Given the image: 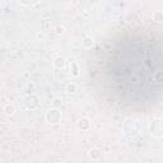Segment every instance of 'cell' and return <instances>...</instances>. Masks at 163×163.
<instances>
[{"instance_id": "cell-5", "label": "cell", "mask_w": 163, "mask_h": 163, "mask_svg": "<svg viewBox=\"0 0 163 163\" xmlns=\"http://www.w3.org/2000/svg\"><path fill=\"white\" fill-rule=\"evenodd\" d=\"M76 125H78V127H79L80 130H88L89 126H90V122H89V120L87 117H80L76 121Z\"/></svg>"}, {"instance_id": "cell-14", "label": "cell", "mask_w": 163, "mask_h": 163, "mask_svg": "<svg viewBox=\"0 0 163 163\" xmlns=\"http://www.w3.org/2000/svg\"><path fill=\"white\" fill-rule=\"evenodd\" d=\"M60 105V100H55L54 101V106H59Z\"/></svg>"}, {"instance_id": "cell-11", "label": "cell", "mask_w": 163, "mask_h": 163, "mask_svg": "<svg viewBox=\"0 0 163 163\" xmlns=\"http://www.w3.org/2000/svg\"><path fill=\"white\" fill-rule=\"evenodd\" d=\"M83 45L86 46V47H92L93 46V40H92L90 37H86L83 41Z\"/></svg>"}, {"instance_id": "cell-6", "label": "cell", "mask_w": 163, "mask_h": 163, "mask_svg": "<svg viewBox=\"0 0 163 163\" xmlns=\"http://www.w3.org/2000/svg\"><path fill=\"white\" fill-rule=\"evenodd\" d=\"M54 65L56 69H64L65 68V59L59 56V58H56L55 61H54Z\"/></svg>"}, {"instance_id": "cell-8", "label": "cell", "mask_w": 163, "mask_h": 163, "mask_svg": "<svg viewBox=\"0 0 163 163\" xmlns=\"http://www.w3.org/2000/svg\"><path fill=\"white\" fill-rule=\"evenodd\" d=\"M70 72L73 73V75L74 76H78L79 75V69H78V66H76V62L75 61H70Z\"/></svg>"}, {"instance_id": "cell-4", "label": "cell", "mask_w": 163, "mask_h": 163, "mask_svg": "<svg viewBox=\"0 0 163 163\" xmlns=\"http://www.w3.org/2000/svg\"><path fill=\"white\" fill-rule=\"evenodd\" d=\"M24 105H26V107L27 108H30V110H34L38 106V98L36 96H27L24 98Z\"/></svg>"}, {"instance_id": "cell-12", "label": "cell", "mask_w": 163, "mask_h": 163, "mask_svg": "<svg viewBox=\"0 0 163 163\" xmlns=\"http://www.w3.org/2000/svg\"><path fill=\"white\" fill-rule=\"evenodd\" d=\"M4 110H5V112L8 113V115H12V113H14V111H16V108H14L13 105H6L4 107Z\"/></svg>"}, {"instance_id": "cell-1", "label": "cell", "mask_w": 163, "mask_h": 163, "mask_svg": "<svg viewBox=\"0 0 163 163\" xmlns=\"http://www.w3.org/2000/svg\"><path fill=\"white\" fill-rule=\"evenodd\" d=\"M122 131L126 136H135L136 134L139 133V124L136 120H133V119H127L126 121L122 125Z\"/></svg>"}, {"instance_id": "cell-9", "label": "cell", "mask_w": 163, "mask_h": 163, "mask_svg": "<svg viewBox=\"0 0 163 163\" xmlns=\"http://www.w3.org/2000/svg\"><path fill=\"white\" fill-rule=\"evenodd\" d=\"M154 20H157L158 23L163 22V12H155L154 13Z\"/></svg>"}, {"instance_id": "cell-7", "label": "cell", "mask_w": 163, "mask_h": 163, "mask_svg": "<svg viewBox=\"0 0 163 163\" xmlns=\"http://www.w3.org/2000/svg\"><path fill=\"white\" fill-rule=\"evenodd\" d=\"M101 149H98V148H92V149L89 151V157L92 159H98L101 157Z\"/></svg>"}, {"instance_id": "cell-3", "label": "cell", "mask_w": 163, "mask_h": 163, "mask_svg": "<svg viewBox=\"0 0 163 163\" xmlns=\"http://www.w3.org/2000/svg\"><path fill=\"white\" fill-rule=\"evenodd\" d=\"M46 120L50 124H58L61 120V113L59 112V110H56V108L48 110L47 113H46Z\"/></svg>"}, {"instance_id": "cell-2", "label": "cell", "mask_w": 163, "mask_h": 163, "mask_svg": "<svg viewBox=\"0 0 163 163\" xmlns=\"http://www.w3.org/2000/svg\"><path fill=\"white\" fill-rule=\"evenodd\" d=\"M149 131L154 136H162L163 135V120L153 119L149 124Z\"/></svg>"}, {"instance_id": "cell-13", "label": "cell", "mask_w": 163, "mask_h": 163, "mask_svg": "<svg viewBox=\"0 0 163 163\" xmlns=\"http://www.w3.org/2000/svg\"><path fill=\"white\" fill-rule=\"evenodd\" d=\"M22 4H26V5H30V4H34V3H37L38 0H19Z\"/></svg>"}, {"instance_id": "cell-10", "label": "cell", "mask_w": 163, "mask_h": 163, "mask_svg": "<svg viewBox=\"0 0 163 163\" xmlns=\"http://www.w3.org/2000/svg\"><path fill=\"white\" fill-rule=\"evenodd\" d=\"M66 92L68 93H74V92H76V86L74 83H69L66 86Z\"/></svg>"}]
</instances>
